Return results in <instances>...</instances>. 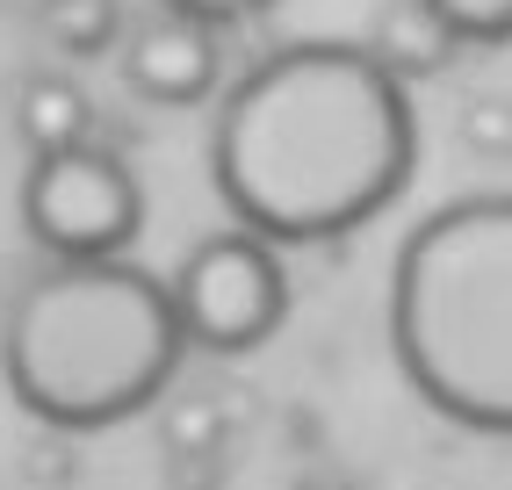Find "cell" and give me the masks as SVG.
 Segmentation results:
<instances>
[{
    "label": "cell",
    "mask_w": 512,
    "mask_h": 490,
    "mask_svg": "<svg viewBox=\"0 0 512 490\" xmlns=\"http://www.w3.org/2000/svg\"><path fill=\"white\" fill-rule=\"evenodd\" d=\"M412 166V87L332 37L267 51L210 123V188L267 245H325L375 224L412 188Z\"/></svg>",
    "instance_id": "cell-1"
},
{
    "label": "cell",
    "mask_w": 512,
    "mask_h": 490,
    "mask_svg": "<svg viewBox=\"0 0 512 490\" xmlns=\"http://www.w3.org/2000/svg\"><path fill=\"white\" fill-rule=\"evenodd\" d=\"M188 339L138 260H51L0 310V382L51 433H101L159 404Z\"/></svg>",
    "instance_id": "cell-2"
},
{
    "label": "cell",
    "mask_w": 512,
    "mask_h": 490,
    "mask_svg": "<svg viewBox=\"0 0 512 490\" xmlns=\"http://www.w3.org/2000/svg\"><path fill=\"white\" fill-rule=\"evenodd\" d=\"M390 354L462 433L512 440V195H462L390 260Z\"/></svg>",
    "instance_id": "cell-3"
},
{
    "label": "cell",
    "mask_w": 512,
    "mask_h": 490,
    "mask_svg": "<svg viewBox=\"0 0 512 490\" xmlns=\"http://www.w3.org/2000/svg\"><path fill=\"white\" fill-rule=\"evenodd\" d=\"M166 303H174V325L188 346H202V354H253L289 318L282 245H267L238 224L195 238L188 260L174 267V282H166Z\"/></svg>",
    "instance_id": "cell-4"
},
{
    "label": "cell",
    "mask_w": 512,
    "mask_h": 490,
    "mask_svg": "<svg viewBox=\"0 0 512 490\" xmlns=\"http://www.w3.org/2000/svg\"><path fill=\"white\" fill-rule=\"evenodd\" d=\"M22 231L44 260H130L145 231V188L101 145L44 152L22 173Z\"/></svg>",
    "instance_id": "cell-5"
},
{
    "label": "cell",
    "mask_w": 512,
    "mask_h": 490,
    "mask_svg": "<svg viewBox=\"0 0 512 490\" xmlns=\"http://www.w3.org/2000/svg\"><path fill=\"white\" fill-rule=\"evenodd\" d=\"M116 58H123V87L138 101H152V109H195L224 80L217 29H202L188 15H152L138 29H123Z\"/></svg>",
    "instance_id": "cell-6"
},
{
    "label": "cell",
    "mask_w": 512,
    "mask_h": 490,
    "mask_svg": "<svg viewBox=\"0 0 512 490\" xmlns=\"http://www.w3.org/2000/svg\"><path fill=\"white\" fill-rule=\"evenodd\" d=\"M361 51L383 65L397 87H419V80H440V73H448L462 44L440 29V15L426 8V0H383V8L368 15Z\"/></svg>",
    "instance_id": "cell-7"
},
{
    "label": "cell",
    "mask_w": 512,
    "mask_h": 490,
    "mask_svg": "<svg viewBox=\"0 0 512 490\" xmlns=\"http://www.w3.org/2000/svg\"><path fill=\"white\" fill-rule=\"evenodd\" d=\"M15 130H22V145L29 159H44V152H73V145H94V101L80 80H65V73H37V80H22L15 94Z\"/></svg>",
    "instance_id": "cell-8"
},
{
    "label": "cell",
    "mask_w": 512,
    "mask_h": 490,
    "mask_svg": "<svg viewBox=\"0 0 512 490\" xmlns=\"http://www.w3.org/2000/svg\"><path fill=\"white\" fill-rule=\"evenodd\" d=\"M37 29L51 37L58 58H109L123 44V0H37Z\"/></svg>",
    "instance_id": "cell-9"
},
{
    "label": "cell",
    "mask_w": 512,
    "mask_h": 490,
    "mask_svg": "<svg viewBox=\"0 0 512 490\" xmlns=\"http://www.w3.org/2000/svg\"><path fill=\"white\" fill-rule=\"evenodd\" d=\"M440 15V29L462 44V51H491L512 44V0H426Z\"/></svg>",
    "instance_id": "cell-10"
},
{
    "label": "cell",
    "mask_w": 512,
    "mask_h": 490,
    "mask_svg": "<svg viewBox=\"0 0 512 490\" xmlns=\"http://www.w3.org/2000/svg\"><path fill=\"white\" fill-rule=\"evenodd\" d=\"M159 15H188V22H202V29H238V22H253V15H267L275 0H152Z\"/></svg>",
    "instance_id": "cell-11"
},
{
    "label": "cell",
    "mask_w": 512,
    "mask_h": 490,
    "mask_svg": "<svg viewBox=\"0 0 512 490\" xmlns=\"http://www.w3.org/2000/svg\"><path fill=\"white\" fill-rule=\"evenodd\" d=\"M303 490H332V483H303Z\"/></svg>",
    "instance_id": "cell-12"
}]
</instances>
